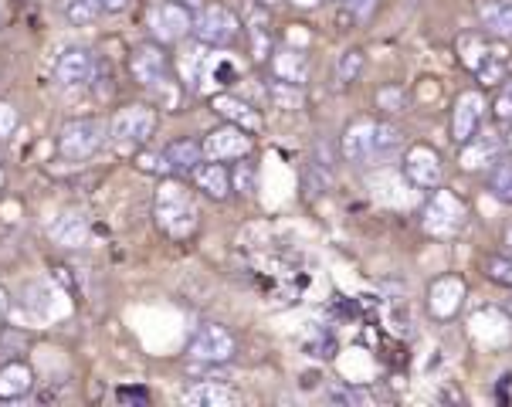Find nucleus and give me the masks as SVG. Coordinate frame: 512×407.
<instances>
[{"instance_id":"nucleus-1","label":"nucleus","mask_w":512,"mask_h":407,"mask_svg":"<svg viewBox=\"0 0 512 407\" xmlns=\"http://www.w3.org/2000/svg\"><path fill=\"white\" fill-rule=\"evenodd\" d=\"M153 218L160 224L163 235L170 238H190L197 231V204L190 197V190L177 180H163L160 194L153 204Z\"/></svg>"},{"instance_id":"nucleus-2","label":"nucleus","mask_w":512,"mask_h":407,"mask_svg":"<svg viewBox=\"0 0 512 407\" xmlns=\"http://www.w3.org/2000/svg\"><path fill=\"white\" fill-rule=\"evenodd\" d=\"M109 126L102 119H68L58 133V153L68 163H85L106 146Z\"/></svg>"},{"instance_id":"nucleus-3","label":"nucleus","mask_w":512,"mask_h":407,"mask_svg":"<svg viewBox=\"0 0 512 407\" xmlns=\"http://www.w3.org/2000/svg\"><path fill=\"white\" fill-rule=\"evenodd\" d=\"M190 31H194V38L204 41V45L224 48L238 38L241 21L224 4H204V7H197L194 17H190Z\"/></svg>"},{"instance_id":"nucleus-4","label":"nucleus","mask_w":512,"mask_h":407,"mask_svg":"<svg viewBox=\"0 0 512 407\" xmlns=\"http://www.w3.org/2000/svg\"><path fill=\"white\" fill-rule=\"evenodd\" d=\"M465 204L458 201L451 190H441L435 187V197L428 201V207H424V231H428L431 238H455L458 231L465 228Z\"/></svg>"},{"instance_id":"nucleus-5","label":"nucleus","mask_w":512,"mask_h":407,"mask_svg":"<svg viewBox=\"0 0 512 407\" xmlns=\"http://www.w3.org/2000/svg\"><path fill=\"white\" fill-rule=\"evenodd\" d=\"M458 51H462V62L479 75L482 82L496 85L506 75V62H502V51H496L485 38H475V34H465L458 41Z\"/></svg>"},{"instance_id":"nucleus-6","label":"nucleus","mask_w":512,"mask_h":407,"mask_svg":"<svg viewBox=\"0 0 512 407\" xmlns=\"http://www.w3.org/2000/svg\"><path fill=\"white\" fill-rule=\"evenodd\" d=\"M153 126H156V112L150 106H126L112 119L109 136L119 146H140L153 136Z\"/></svg>"},{"instance_id":"nucleus-7","label":"nucleus","mask_w":512,"mask_h":407,"mask_svg":"<svg viewBox=\"0 0 512 407\" xmlns=\"http://www.w3.org/2000/svg\"><path fill=\"white\" fill-rule=\"evenodd\" d=\"M234 350H238V343H234V336L228 329L218 323H207L194 333L187 353H190V360H197V363H228L234 357Z\"/></svg>"},{"instance_id":"nucleus-8","label":"nucleus","mask_w":512,"mask_h":407,"mask_svg":"<svg viewBox=\"0 0 512 407\" xmlns=\"http://www.w3.org/2000/svg\"><path fill=\"white\" fill-rule=\"evenodd\" d=\"M129 68H133L136 82L146 85V89H163V85L170 82V58H167V51H163V45H153V41L133 48Z\"/></svg>"},{"instance_id":"nucleus-9","label":"nucleus","mask_w":512,"mask_h":407,"mask_svg":"<svg viewBox=\"0 0 512 407\" xmlns=\"http://www.w3.org/2000/svg\"><path fill=\"white\" fill-rule=\"evenodd\" d=\"M404 173H407V180H411L414 187L435 190V187H441V180H445V163H441L438 150L418 143V146H411V150H407Z\"/></svg>"},{"instance_id":"nucleus-10","label":"nucleus","mask_w":512,"mask_h":407,"mask_svg":"<svg viewBox=\"0 0 512 407\" xmlns=\"http://www.w3.org/2000/svg\"><path fill=\"white\" fill-rule=\"evenodd\" d=\"M201 146H204V157L207 160H221V163L245 160L248 150H251V133H245L241 126L228 123V126L214 129V133H207V140Z\"/></svg>"},{"instance_id":"nucleus-11","label":"nucleus","mask_w":512,"mask_h":407,"mask_svg":"<svg viewBox=\"0 0 512 407\" xmlns=\"http://www.w3.org/2000/svg\"><path fill=\"white\" fill-rule=\"evenodd\" d=\"M55 79L68 85V89H78V85H89L95 79V55L89 48L72 45L58 55L55 62Z\"/></svg>"},{"instance_id":"nucleus-12","label":"nucleus","mask_w":512,"mask_h":407,"mask_svg":"<svg viewBox=\"0 0 512 407\" xmlns=\"http://www.w3.org/2000/svg\"><path fill=\"white\" fill-rule=\"evenodd\" d=\"M343 157L357 167L377 160V123L373 119H357V123L346 126L343 133Z\"/></svg>"},{"instance_id":"nucleus-13","label":"nucleus","mask_w":512,"mask_h":407,"mask_svg":"<svg viewBox=\"0 0 512 407\" xmlns=\"http://www.w3.org/2000/svg\"><path fill=\"white\" fill-rule=\"evenodd\" d=\"M485 116V99L482 92H462L455 102V116H451V136H455V143L462 146L472 140L475 133H479V123Z\"/></svg>"},{"instance_id":"nucleus-14","label":"nucleus","mask_w":512,"mask_h":407,"mask_svg":"<svg viewBox=\"0 0 512 407\" xmlns=\"http://www.w3.org/2000/svg\"><path fill=\"white\" fill-rule=\"evenodd\" d=\"M150 31L156 34L160 45H170V41H180L190 31V11L184 4H160L153 7L150 14Z\"/></svg>"},{"instance_id":"nucleus-15","label":"nucleus","mask_w":512,"mask_h":407,"mask_svg":"<svg viewBox=\"0 0 512 407\" xmlns=\"http://www.w3.org/2000/svg\"><path fill=\"white\" fill-rule=\"evenodd\" d=\"M462 299H465V282L458 275H441V279L431 282L428 306L435 319H451L462 309Z\"/></svg>"},{"instance_id":"nucleus-16","label":"nucleus","mask_w":512,"mask_h":407,"mask_svg":"<svg viewBox=\"0 0 512 407\" xmlns=\"http://www.w3.org/2000/svg\"><path fill=\"white\" fill-rule=\"evenodd\" d=\"M499 157H502V140L496 133H475L472 140L462 143V153H458L462 170H485L492 163H499Z\"/></svg>"},{"instance_id":"nucleus-17","label":"nucleus","mask_w":512,"mask_h":407,"mask_svg":"<svg viewBox=\"0 0 512 407\" xmlns=\"http://www.w3.org/2000/svg\"><path fill=\"white\" fill-rule=\"evenodd\" d=\"M48 235L62 248H82L89 241V218L82 211H65L48 224Z\"/></svg>"},{"instance_id":"nucleus-18","label":"nucleus","mask_w":512,"mask_h":407,"mask_svg":"<svg viewBox=\"0 0 512 407\" xmlns=\"http://www.w3.org/2000/svg\"><path fill=\"white\" fill-rule=\"evenodd\" d=\"M190 177H194L197 190H204L207 197H214V201H224V197L231 194V173L224 170L221 160H201L194 170H190Z\"/></svg>"},{"instance_id":"nucleus-19","label":"nucleus","mask_w":512,"mask_h":407,"mask_svg":"<svg viewBox=\"0 0 512 407\" xmlns=\"http://www.w3.org/2000/svg\"><path fill=\"white\" fill-rule=\"evenodd\" d=\"M479 24L496 38H512V0H475Z\"/></svg>"},{"instance_id":"nucleus-20","label":"nucleus","mask_w":512,"mask_h":407,"mask_svg":"<svg viewBox=\"0 0 512 407\" xmlns=\"http://www.w3.org/2000/svg\"><path fill=\"white\" fill-rule=\"evenodd\" d=\"M214 109H218L228 123L241 126L251 136L262 133V116H258V112L251 109L245 99H238V95H214Z\"/></svg>"},{"instance_id":"nucleus-21","label":"nucleus","mask_w":512,"mask_h":407,"mask_svg":"<svg viewBox=\"0 0 512 407\" xmlns=\"http://www.w3.org/2000/svg\"><path fill=\"white\" fill-rule=\"evenodd\" d=\"M34 387V370L28 363L11 360L0 367V401H17V397H28Z\"/></svg>"},{"instance_id":"nucleus-22","label":"nucleus","mask_w":512,"mask_h":407,"mask_svg":"<svg viewBox=\"0 0 512 407\" xmlns=\"http://www.w3.org/2000/svg\"><path fill=\"white\" fill-rule=\"evenodd\" d=\"M272 75L279 82H289V85H306L309 79V58L302 51H275L272 55Z\"/></svg>"},{"instance_id":"nucleus-23","label":"nucleus","mask_w":512,"mask_h":407,"mask_svg":"<svg viewBox=\"0 0 512 407\" xmlns=\"http://www.w3.org/2000/svg\"><path fill=\"white\" fill-rule=\"evenodd\" d=\"M234 401H238V394H234L231 387L218 384V380H204V384H194L184 394V404H190V407H231Z\"/></svg>"},{"instance_id":"nucleus-24","label":"nucleus","mask_w":512,"mask_h":407,"mask_svg":"<svg viewBox=\"0 0 512 407\" xmlns=\"http://www.w3.org/2000/svg\"><path fill=\"white\" fill-rule=\"evenodd\" d=\"M248 38H251V55H255L258 62H265V58L272 55V28H268V14L262 7H255V11L248 14Z\"/></svg>"},{"instance_id":"nucleus-25","label":"nucleus","mask_w":512,"mask_h":407,"mask_svg":"<svg viewBox=\"0 0 512 407\" xmlns=\"http://www.w3.org/2000/svg\"><path fill=\"white\" fill-rule=\"evenodd\" d=\"M163 153H167L173 170H187V173L204 160V146L194 143V140H177V143H170Z\"/></svg>"},{"instance_id":"nucleus-26","label":"nucleus","mask_w":512,"mask_h":407,"mask_svg":"<svg viewBox=\"0 0 512 407\" xmlns=\"http://www.w3.org/2000/svg\"><path fill=\"white\" fill-rule=\"evenodd\" d=\"M489 190L499 197L502 204H512V163H492L489 173Z\"/></svg>"},{"instance_id":"nucleus-27","label":"nucleus","mask_w":512,"mask_h":407,"mask_svg":"<svg viewBox=\"0 0 512 407\" xmlns=\"http://www.w3.org/2000/svg\"><path fill=\"white\" fill-rule=\"evenodd\" d=\"M99 14H102L99 0H68V21H72L75 28H85V24H92Z\"/></svg>"},{"instance_id":"nucleus-28","label":"nucleus","mask_w":512,"mask_h":407,"mask_svg":"<svg viewBox=\"0 0 512 407\" xmlns=\"http://www.w3.org/2000/svg\"><path fill=\"white\" fill-rule=\"evenodd\" d=\"M482 272L489 275L492 282H499V285H506V289H512V258H506V255H489L482 262Z\"/></svg>"},{"instance_id":"nucleus-29","label":"nucleus","mask_w":512,"mask_h":407,"mask_svg":"<svg viewBox=\"0 0 512 407\" xmlns=\"http://www.w3.org/2000/svg\"><path fill=\"white\" fill-rule=\"evenodd\" d=\"M268 95H272V102H275V106H282V109H299L302 106V85L275 82L272 89H268Z\"/></svg>"},{"instance_id":"nucleus-30","label":"nucleus","mask_w":512,"mask_h":407,"mask_svg":"<svg viewBox=\"0 0 512 407\" xmlns=\"http://www.w3.org/2000/svg\"><path fill=\"white\" fill-rule=\"evenodd\" d=\"M401 146V129L394 123H377V157H387Z\"/></svg>"},{"instance_id":"nucleus-31","label":"nucleus","mask_w":512,"mask_h":407,"mask_svg":"<svg viewBox=\"0 0 512 407\" xmlns=\"http://www.w3.org/2000/svg\"><path fill=\"white\" fill-rule=\"evenodd\" d=\"M363 72V51H343L340 58V82H353Z\"/></svg>"},{"instance_id":"nucleus-32","label":"nucleus","mask_w":512,"mask_h":407,"mask_svg":"<svg viewBox=\"0 0 512 407\" xmlns=\"http://www.w3.org/2000/svg\"><path fill=\"white\" fill-rule=\"evenodd\" d=\"M234 180H238V190L248 197H255L258 190V180H255V163H241L238 173H234Z\"/></svg>"},{"instance_id":"nucleus-33","label":"nucleus","mask_w":512,"mask_h":407,"mask_svg":"<svg viewBox=\"0 0 512 407\" xmlns=\"http://www.w3.org/2000/svg\"><path fill=\"white\" fill-rule=\"evenodd\" d=\"M140 167L143 170H150V173H173V167H170V160H167V153H143L140 157Z\"/></svg>"},{"instance_id":"nucleus-34","label":"nucleus","mask_w":512,"mask_h":407,"mask_svg":"<svg viewBox=\"0 0 512 407\" xmlns=\"http://www.w3.org/2000/svg\"><path fill=\"white\" fill-rule=\"evenodd\" d=\"M17 129V109L11 102H0V140H7Z\"/></svg>"},{"instance_id":"nucleus-35","label":"nucleus","mask_w":512,"mask_h":407,"mask_svg":"<svg viewBox=\"0 0 512 407\" xmlns=\"http://www.w3.org/2000/svg\"><path fill=\"white\" fill-rule=\"evenodd\" d=\"M346 7H350L353 17H367L377 7V0H346Z\"/></svg>"},{"instance_id":"nucleus-36","label":"nucleus","mask_w":512,"mask_h":407,"mask_svg":"<svg viewBox=\"0 0 512 407\" xmlns=\"http://www.w3.org/2000/svg\"><path fill=\"white\" fill-rule=\"evenodd\" d=\"M499 116L502 119H512V82L506 85V95L499 99Z\"/></svg>"},{"instance_id":"nucleus-37","label":"nucleus","mask_w":512,"mask_h":407,"mask_svg":"<svg viewBox=\"0 0 512 407\" xmlns=\"http://www.w3.org/2000/svg\"><path fill=\"white\" fill-rule=\"evenodd\" d=\"M377 102L384 106V102H390L394 109H401V89H387V92H380L377 95Z\"/></svg>"},{"instance_id":"nucleus-38","label":"nucleus","mask_w":512,"mask_h":407,"mask_svg":"<svg viewBox=\"0 0 512 407\" xmlns=\"http://www.w3.org/2000/svg\"><path fill=\"white\" fill-rule=\"evenodd\" d=\"M99 4H102V11H109V14H119V11H123V7L129 4V0H99Z\"/></svg>"},{"instance_id":"nucleus-39","label":"nucleus","mask_w":512,"mask_h":407,"mask_svg":"<svg viewBox=\"0 0 512 407\" xmlns=\"http://www.w3.org/2000/svg\"><path fill=\"white\" fill-rule=\"evenodd\" d=\"M7 313H11V299H7V292L0 289V323L7 319Z\"/></svg>"},{"instance_id":"nucleus-40","label":"nucleus","mask_w":512,"mask_h":407,"mask_svg":"<svg viewBox=\"0 0 512 407\" xmlns=\"http://www.w3.org/2000/svg\"><path fill=\"white\" fill-rule=\"evenodd\" d=\"M292 4H295V7H316L319 0H292Z\"/></svg>"},{"instance_id":"nucleus-41","label":"nucleus","mask_w":512,"mask_h":407,"mask_svg":"<svg viewBox=\"0 0 512 407\" xmlns=\"http://www.w3.org/2000/svg\"><path fill=\"white\" fill-rule=\"evenodd\" d=\"M173 4H184V7L190 4V7H194V4H197V0H173Z\"/></svg>"},{"instance_id":"nucleus-42","label":"nucleus","mask_w":512,"mask_h":407,"mask_svg":"<svg viewBox=\"0 0 512 407\" xmlns=\"http://www.w3.org/2000/svg\"><path fill=\"white\" fill-rule=\"evenodd\" d=\"M258 4H262V7H272V4H279V0H258Z\"/></svg>"},{"instance_id":"nucleus-43","label":"nucleus","mask_w":512,"mask_h":407,"mask_svg":"<svg viewBox=\"0 0 512 407\" xmlns=\"http://www.w3.org/2000/svg\"><path fill=\"white\" fill-rule=\"evenodd\" d=\"M506 245H509V251H512V228L506 231Z\"/></svg>"},{"instance_id":"nucleus-44","label":"nucleus","mask_w":512,"mask_h":407,"mask_svg":"<svg viewBox=\"0 0 512 407\" xmlns=\"http://www.w3.org/2000/svg\"><path fill=\"white\" fill-rule=\"evenodd\" d=\"M4 180H7V177H4V170H0V187H4Z\"/></svg>"},{"instance_id":"nucleus-45","label":"nucleus","mask_w":512,"mask_h":407,"mask_svg":"<svg viewBox=\"0 0 512 407\" xmlns=\"http://www.w3.org/2000/svg\"><path fill=\"white\" fill-rule=\"evenodd\" d=\"M509 313H512V299H509Z\"/></svg>"},{"instance_id":"nucleus-46","label":"nucleus","mask_w":512,"mask_h":407,"mask_svg":"<svg viewBox=\"0 0 512 407\" xmlns=\"http://www.w3.org/2000/svg\"><path fill=\"white\" fill-rule=\"evenodd\" d=\"M509 146H512V140H509Z\"/></svg>"}]
</instances>
